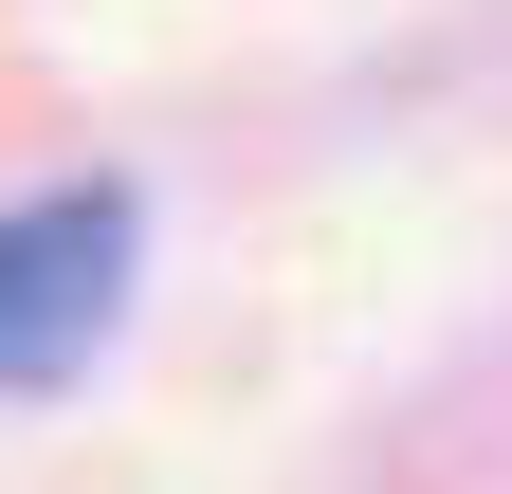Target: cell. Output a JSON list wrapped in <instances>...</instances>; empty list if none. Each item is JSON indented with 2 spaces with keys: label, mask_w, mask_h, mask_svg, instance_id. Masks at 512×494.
I'll use <instances>...</instances> for the list:
<instances>
[{
  "label": "cell",
  "mask_w": 512,
  "mask_h": 494,
  "mask_svg": "<svg viewBox=\"0 0 512 494\" xmlns=\"http://www.w3.org/2000/svg\"><path fill=\"white\" fill-rule=\"evenodd\" d=\"M128 312V202L74 183V202H19L0 220V385H74Z\"/></svg>",
  "instance_id": "1"
}]
</instances>
